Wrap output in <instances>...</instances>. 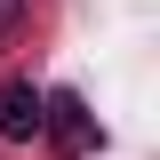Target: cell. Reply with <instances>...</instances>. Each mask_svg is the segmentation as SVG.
Instances as JSON below:
<instances>
[{
  "instance_id": "6da1fadb",
  "label": "cell",
  "mask_w": 160,
  "mask_h": 160,
  "mask_svg": "<svg viewBox=\"0 0 160 160\" xmlns=\"http://www.w3.org/2000/svg\"><path fill=\"white\" fill-rule=\"evenodd\" d=\"M40 144H56L64 160H88L104 144V128H96V112H88L72 88H48V104H40Z\"/></svg>"
},
{
  "instance_id": "7a4b0ae2",
  "label": "cell",
  "mask_w": 160,
  "mask_h": 160,
  "mask_svg": "<svg viewBox=\"0 0 160 160\" xmlns=\"http://www.w3.org/2000/svg\"><path fill=\"white\" fill-rule=\"evenodd\" d=\"M40 104H48V88L0 80V144H40Z\"/></svg>"
},
{
  "instance_id": "3957f363",
  "label": "cell",
  "mask_w": 160,
  "mask_h": 160,
  "mask_svg": "<svg viewBox=\"0 0 160 160\" xmlns=\"http://www.w3.org/2000/svg\"><path fill=\"white\" fill-rule=\"evenodd\" d=\"M24 16H32V0H0V40H8V32H24Z\"/></svg>"
}]
</instances>
